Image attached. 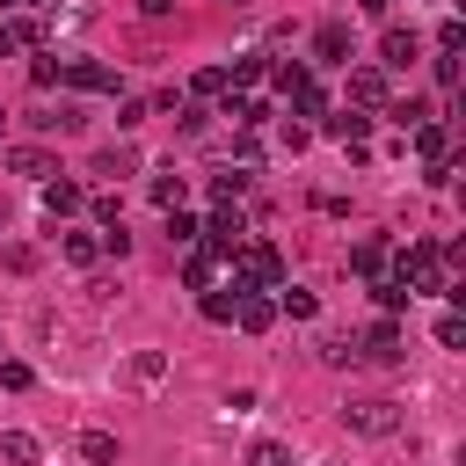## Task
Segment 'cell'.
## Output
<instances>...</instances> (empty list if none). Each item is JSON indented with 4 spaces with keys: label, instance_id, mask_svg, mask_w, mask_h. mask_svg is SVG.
Returning a JSON list of instances; mask_svg holds the SVG:
<instances>
[{
    "label": "cell",
    "instance_id": "obj_1",
    "mask_svg": "<svg viewBox=\"0 0 466 466\" xmlns=\"http://www.w3.org/2000/svg\"><path fill=\"white\" fill-rule=\"evenodd\" d=\"M226 269H233V277H226L233 291H277V284H284V255H277L269 240H240V248L226 255Z\"/></svg>",
    "mask_w": 466,
    "mask_h": 466
},
{
    "label": "cell",
    "instance_id": "obj_2",
    "mask_svg": "<svg viewBox=\"0 0 466 466\" xmlns=\"http://www.w3.org/2000/svg\"><path fill=\"white\" fill-rule=\"evenodd\" d=\"M393 269H400V284L415 299H444V255H437V240H408Z\"/></svg>",
    "mask_w": 466,
    "mask_h": 466
},
{
    "label": "cell",
    "instance_id": "obj_3",
    "mask_svg": "<svg viewBox=\"0 0 466 466\" xmlns=\"http://www.w3.org/2000/svg\"><path fill=\"white\" fill-rule=\"evenodd\" d=\"M357 357H371V364H400V357H408V335H400V320H393V313H379V320L357 335Z\"/></svg>",
    "mask_w": 466,
    "mask_h": 466
},
{
    "label": "cell",
    "instance_id": "obj_4",
    "mask_svg": "<svg viewBox=\"0 0 466 466\" xmlns=\"http://www.w3.org/2000/svg\"><path fill=\"white\" fill-rule=\"evenodd\" d=\"M342 430H357V437H393V430H400V408H393V400H350V408H342Z\"/></svg>",
    "mask_w": 466,
    "mask_h": 466
},
{
    "label": "cell",
    "instance_id": "obj_5",
    "mask_svg": "<svg viewBox=\"0 0 466 466\" xmlns=\"http://www.w3.org/2000/svg\"><path fill=\"white\" fill-rule=\"evenodd\" d=\"M58 80L66 87H80V95H116L124 80H116V66H95V58H66L58 66Z\"/></svg>",
    "mask_w": 466,
    "mask_h": 466
},
{
    "label": "cell",
    "instance_id": "obj_6",
    "mask_svg": "<svg viewBox=\"0 0 466 466\" xmlns=\"http://www.w3.org/2000/svg\"><path fill=\"white\" fill-rule=\"evenodd\" d=\"M218 269H226V248H211V240H189L182 284H189V291H211V284H218Z\"/></svg>",
    "mask_w": 466,
    "mask_h": 466
},
{
    "label": "cell",
    "instance_id": "obj_7",
    "mask_svg": "<svg viewBox=\"0 0 466 466\" xmlns=\"http://www.w3.org/2000/svg\"><path fill=\"white\" fill-rule=\"evenodd\" d=\"M422 58V36L415 29H400V22H386V36H379V66L386 73H400V66H415Z\"/></svg>",
    "mask_w": 466,
    "mask_h": 466
},
{
    "label": "cell",
    "instance_id": "obj_8",
    "mask_svg": "<svg viewBox=\"0 0 466 466\" xmlns=\"http://www.w3.org/2000/svg\"><path fill=\"white\" fill-rule=\"evenodd\" d=\"M393 87H386V66H357L350 73V109H386Z\"/></svg>",
    "mask_w": 466,
    "mask_h": 466
},
{
    "label": "cell",
    "instance_id": "obj_9",
    "mask_svg": "<svg viewBox=\"0 0 466 466\" xmlns=\"http://www.w3.org/2000/svg\"><path fill=\"white\" fill-rule=\"evenodd\" d=\"M233 320H240L248 335H269V328H277V299H269V291H240V299H233Z\"/></svg>",
    "mask_w": 466,
    "mask_h": 466
},
{
    "label": "cell",
    "instance_id": "obj_10",
    "mask_svg": "<svg viewBox=\"0 0 466 466\" xmlns=\"http://www.w3.org/2000/svg\"><path fill=\"white\" fill-rule=\"evenodd\" d=\"M218 116H226V124H240V131H255V124L269 116V102H262V95H240V87H226V95H218Z\"/></svg>",
    "mask_w": 466,
    "mask_h": 466
},
{
    "label": "cell",
    "instance_id": "obj_11",
    "mask_svg": "<svg viewBox=\"0 0 466 466\" xmlns=\"http://www.w3.org/2000/svg\"><path fill=\"white\" fill-rule=\"evenodd\" d=\"M320 131H328L335 146H350V153H357V146L371 138V116H364V109H335V116H320Z\"/></svg>",
    "mask_w": 466,
    "mask_h": 466
},
{
    "label": "cell",
    "instance_id": "obj_12",
    "mask_svg": "<svg viewBox=\"0 0 466 466\" xmlns=\"http://www.w3.org/2000/svg\"><path fill=\"white\" fill-rule=\"evenodd\" d=\"M415 153H422L430 167H451V160H459V153H451V131H444L437 116H422V124H415Z\"/></svg>",
    "mask_w": 466,
    "mask_h": 466
},
{
    "label": "cell",
    "instance_id": "obj_13",
    "mask_svg": "<svg viewBox=\"0 0 466 466\" xmlns=\"http://www.w3.org/2000/svg\"><path fill=\"white\" fill-rule=\"evenodd\" d=\"M313 58L320 66H350V22H320L313 29Z\"/></svg>",
    "mask_w": 466,
    "mask_h": 466
},
{
    "label": "cell",
    "instance_id": "obj_14",
    "mask_svg": "<svg viewBox=\"0 0 466 466\" xmlns=\"http://www.w3.org/2000/svg\"><path fill=\"white\" fill-rule=\"evenodd\" d=\"M284 109H291V116H328V87L306 73L299 87H284Z\"/></svg>",
    "mask_w": 466,
    "mask_h": 466
},
{
    "label": "cell",
    "instance_id": "obj_15",
    "mask_svg": "<svg viewBox=\"0 0 466 466\" xmlns=\"http://www.w3.org/2000/svg\"><path fill=\"white\" fill-rule=\"evenodd\" d=\"M386 262H393V240H379V233H364V240L350 248V269H357V277H379Z\"/></svg>",
    "mask_w": 466,
    "mask_h": 466
},
{
    "label": "cell",
    "instance_id": "obj_16",
    "mask_svg": "<svg viewBox=\"0 0 466 466\" xmlns=\"http://www.w3.org/2000/svg\"><path fill=\"white\" fill-rule=\"evenodd\" d=\"M7 167H15V175H29V182H51V175H58V160H51L44 146H15V153H7Z\"/></svg>",
    "mask_w": 466,
    "mask_h": 466
},
{
    "label": "cell",
    "instance_id": "obj_17",
    "mask_svg": "<svg viewBox=\"0 0 466 466\" xmlns=\"http://www.w3.org/2000/svg\"><path fill=\"white\" fill-rule=\"evenodd\" d=\"M58 255H66L73 269H95V262H102V233H58Z\"/></svg>",
    "mask_w": 466,
    "mask_h": 466
},
{
    "label": "cell",
    "instance_id": "obj_18",
    "mask_svg": "<svg viewBox=\"0 0 466 466\" xmlns=\"http://www.w3.org/2000/svg\"><path fill=\"white\" fill-rule=\"evenodd\" d=\"M36 189H44V211H51V218H73V211L87 204V197H80V182H36Z\"/></svg>",
    "mask_w": 466,
    "mask_h": 466
},
{
    "label": "cell",
    "instance_id": "obj_19",
    "mask_svg": "<svg viewBox=\"0 0 466 466\" xmlns=\"http://www.w3.org/2000/svg\"><path fill=\"white\" fill-rule=\"evenodd\" d=\"M371 299H379V313H400V306H408L415 291L400 284V269H379V277H371Z\"/></svg>",
    "mask_w": 466,
    "mask_h": 466
},
{
    "label": "cell",
    "instance_id": "obj_20",
    "mask_svg": "<svg viewBox=\"0 0 466 466\" xmlns=\"http://www.w3.org/2000/svg\"><path fill=\"white\" fill-rule=\"evenodd\" d=\"M269 299H277V313H291V320H313V313H320V299H313L306 284H277Z\"/></svg>",
    "mask_w": 466,
    "mask_h": 466
},
{
    "label": "cell",
    "instance_id": "obj_21",
    "mask_svg": "<svg viewBox=\"0 0 466 466\" xmlns=\"http://www.w3.org/2000/svg\"><path fill=\"white\" fill-rule=\"evenodd\" d=\"M95 175H109V182H116V175H138V153H131V146H102V153H95Z\"/></svg>",
    "mask_w": 466,
    "mask_h": 466
},
{
    "label": "cell",
    "instance_id": "obj_22",
    "mask_svg": "<svg viewBox=\"0 0 466 466\" xmlns=\"http://www.w3.org/2000/svg\"><path fill=\"white\" fill-rule=\"evenodd\" d=\"M36 451H44V444H36L29 430H7V437H0V459H7V466H36Z\"/></svg>",
    "mask_w": 466,
    "mask_h": 466
},
{
    "label": "cell",
    "instance_id": "obj_23",
    "mask_svg": "<svg viewBox=\"0 0 466 466\" xmlns=\"http://www.w3.org/2000/svg\"><path fill=\"white\" fill-rule=\"evenodd\" d=\"M313 350H320V364H335V371H342V364H357V335H320Z\"/></svg>",
    "mask_w": 466,
    "mask_h": 466
},
{
    "label": "cell",
    "instance_id": "obj_24",
    "mask_svg": "<svg viewBox=\"0 0 466 466\" xmlns=\"http://www.w3.org/2000/svg\"><path fill=\"white\" fill-rule=\"evenodd\" d=\"M160 379H167V357L160 350H138L131 357V386H160Z\"/></svg>",
    "mask_w": 466,
    "mask_h": 466
},
{
    "label": "cell",
    "instance_id": "obj_25",
    "mask_svg": "<svg viewBox=\"0 0 466 466\" xmlns=\"http://www.w3.org/2000/svg\"><path fill=\"white\" fill-rule=\"evenodd\" d=\"M80 459H87V466H109V459H116V437H109V430H80Z\"/></svg>",
    "mask_w": 466,
    "mask_h": 466
},
{
    "label": "cell",
    "instance_id": "obj_26",
    "mask_svg": "<svg viewBox=\"0 0 466 466\" xmlns=\"http://www.w3.org/2000/svg\"><path fill=\"white\" fill-rule=\"evenodd\" d=\"M146 197H153L160 211H175V204H182V175H175V167H167V175H153V182H146Z\"/></svg>",
    "mask_w": 466,
    "mask_h": 466
},
{
    "label": "cell",
    "instance_id": "obj_27",
    "mask_svg": "<svg viewBox=\"0 0 466 466\" xmlns=\"http://www.w3.org/2000/svg\"><path fill=\"white\" fill-rule=\"evenodd\" d=\"M248 466H291V444H277V437H255V444H248Z\"/></svg>",
    "mask_w": 466,
    "mask_h": 466
},
{
    "label": "cell",
    "instance_id": "obj_28",
    "mask_svg": "<svg viewBox=\"0 0 466 466\" xmlns=\"http://www.w3.org/2000/svg\"><path fill=\"white\" fill-rule=\"evenodd\" d=\"M386 116H393V124H400V131H415V124H422V116H437V109H430V102H415V95H408V102H386Z\"/></svg>",
    "mask_w": 466,
    "mask_h": 466
},
{
    "label": "cell",
    "instance_id": "obj_29",
    "mask_svg": "<svg viewBox=\"0 0 466 466\" xmlns=\"http://www.w3.org/2000/svg\"><path fill=\"white\" fill-rule=\"evenodd\" d=\"M240 189H248V167H226V175H211V197H218V204H240Z\"/></svg>",
    "mask_w": 466,
    "mask_h": 466
},
{
    "label": "cell",
    "instance_id": "obj_30",
    "mask_svg": "<svg viewBox=\"0 0 466 466\" xmlns=\"http://www.w3.org/2000/svg\"><path fill=\"white\" fill-rule=\"evenodd\" d=\"M167 240H175V248H189V240H204V226H197V218L175 204V211H167Z\"/></svg>",
    "mask_w": 466,
    "mask_h": 466
},
{
    "label": "cell",
    "instance_id": "obj_31",
    "mask_svg": "<svg viewBox=\"0 0 466 466\" xmlns=\"http://www.w3.org/2000/svg\"><path fill=\"white\" fill-rule=\"evenodd\" d=\"M233 299H240V291L226 284V291H204L197 306H204V320H218V328H226V320H233Z\"/></svg>",
    "mask_w": 466,
    "mask_h": 466
},
{
    "label": "cell",
    "instance_id": "obj_32",
    "mask_svg": "<svg viewBox=\"0 0 466 466\" xmlns=\"http://www.w3.org/2000/svg\"><path fill=\"white\" fill-rule=\"evenodd\" d=\"M0 386H7V393H29V386H36V371H29L22 357H7V364H0Z\"/></svg>",
    "mask_w": 466,
    "mask_h": 466
},
{
    "label": "cell",
    "instance_id": "obj_33",
    "mask_svg": "<svg viewBox=\"0 0 466 466\" xmlns=\"http://www.w3.org/2000/svg\"><path fill=\"white\" fill-rule=\"evenodd\" d=\"M437 51H466V22H459V15L437 22Z\"/></svg>",
    "mask_w": 466,
    "mask_h": 466
},
{
    "label": "cell",
    "instance_id": "obj_34",
    "mask_svg": "<svg viewBox=\"0 0 466 466\" xmlns=\"http://www.w3.org/2000/svg\"><path fill=\"white\" fill-rule=\"evenodd\" d=\"M58 66H66V58H51V51H36V58H29V80H36V87H58Z\"/></svg>",
    "mask_w": 466,
    "mask_h": 466
},
{
    "label": "cell",
    "instance_id": "obj_35",
    "mask_svg": "<svg viewBox=\"0 0 466 466\" xmlns=\"http://www.w3.org/2000/svg\"><path fill=\"white\" fill-rule=\"evenodd\" d=\"M430 73H437V87L451 95V87H459V51H437V58H430Z\"/></svg>",
    "mask_w": 466,
    "mask_h": 466
},
{
    "label": "cell",
    "instance_id": "obj_36",
    "mask_svg": "<svg viewBox=\"0 0 466 466\" xmlns=\"http://www.w3.org/2000/svg\"><path fill=\"white\" fill-rule=\"evenodd\" d=\"M226 87H233V80H226V66H204V73L189 80V95H226Z\"/></svg>",
    "mask_w": 466,
    "mask_h": 466
},
{
    "label": "cell",
    "instance_id": "obj_37",
    "mask_svg": "<svg viewBox=\"0 0 466 466\" xmlns=\"http://www.w3.org/2000/svg\"><path fill=\"white\" fill-rule=\"evenodd\" d=\"M153 116V102H116V131H138Z\"/></svg>",
    "mask_w": 466,
    "mask_h": 466
},
{
    "label": "cell",
    "instance_id": "obj_38",
    "mask_svg": "<svg viewBox=\"0 0 466 466\" xmlns=\"http://www.w3.org/2000/svg\"><path fill=\"white\" fill-rule=\"evenodd\" d=\"M437 342H444V350H466V320L444 313V320H437Z\"/></svg>",
    "mask_w": 466,
    "mask_h": 466
},
{
    "label": "cell",
    "instance_id": "obj_39",
    "mask_svg": "<svg viewBox=\"0 0 466 466\" xmlns=\"http://www.w3.org/2000/svg\"><path fill=\"white\" fill-rule=\"evenodd\" d=\"M175 124H182V131H189V138H197V131H204V124H211V116H204V109H197V102H182V109H175Z\"/></svg>",
    "mask_w": 466,
    "mask_h": 466
},
{
    "label": "cell",
    "instance_id": "obj_40",
    "mask_svg": "<svg viewBox=\"0 0 466 466\" xmlns=\"http://www.w3.org/2000/svg\"><path fill=\"white\" fill-rule=\"evenodd\" d=\"M95 226H124V204L116 197H95Z\"/></svg>",
    "mask_w": 466,
    "mask_h": 466
},
{
    "label": "cell",
    "instance_id": "obj_41",
    "mask_svg": "<svg viewBox=\"0 0 466 466\" xmlns=\"http://www.w3.org/2000/svg\"><path fill=\"white\" fill-rule=\"evenodd\" d=\"M167 7H175V0H138V15H153V22H160Z\"/></svg>",
    "mask_w": 466,
    "mask_h": 466
},
{
    "label": "cell",
    "instance_id": "obj_42",
    "mask_svg": "<svg viewBox=\"0 0 466 466\" xmlns=\"http://www.w3.org/2000/svg\"><path fill=\"white\" fill-rule=\"evenodd\" d=\"M15 51H22V44H15V29L0 22V58H15Z\"/></svg>",
    "mask_w": 466,
    "mask_h": 466
},
{
    "label": "cell",
    "instance_id": "obj_43",
    "mask_svg": "<svg viewBox=\"0 0 466 466\" xmlns=\"http://www.w3.org/2000/svg\"><path fill=\"white\" fill-rule=\"evenodd\" d=\"M386 7H393V0H364V15H386Z\"/></svg>",
    "mask_w": 466,
    "mask_h": 466
},
{
    "label": "cell",
    "instance_id": "obj_44",
    "mask_svg": "<svg viewBox=\"0 0 466 466\" xmlns=\"http://www.w3.org/2000/svg\"><path fill=\"white\" fill-rule=\"evenodd\" d=\"M22 7H51V0H22Z\"/></svg>",
    "mask_w": 466,
    "mask_h": 466
},
{
    "label": "cell",
    "instance_id": "obj_45",
    "mask_svg": "<svg viewBox=\"0 0 466 466\" xmlns=\"http://www.w3.org/2000/svg\"><path fill=\"white\" fill-rule=\"evenodd\" d=\"M226 7H255V0H226Z\"/></svg>",
    "mask_w": 466,
    "mask_h": 466
},
{
    "label": "cell",
    "instance_id": "obj_46",
    "mask_svg": "<svg viewBox=\"0 0 466 466\" xmlns=\"http://www.w3.org/2000/svg\"><path fill=\"white\" fill-rule=\"evenodd\" d=\"M0 226H7V204H0Z\"/></svg>",
    "mask_w": 466,
    "mask_h": 466
},
{
    "label": "cell",
    "instance_id": "obj_47",
    "mask_svg": "<svg viewBox=\"0 0 466 466\" xmlns=\"http://www.w3.org/2000/svg\"><path fill=\"white\" fill-rule=\"evenodd\" d=\"M0 124H7V109H0Z\"/></svg>",
    "mask_w": 466,
    "mask_h": 466
},
{
    "label": "cell",
    "instance_id": "obj_48",
    "mask_svg": "<svg viewBox=\"0 0 466 466\" xmlns=\"http://www.w3.org/2000/svg\"><path fill=\"white\" fill-rule=\"evenodd\" d=\"M0 7H7V0H0Z\"/></svg>",
    "mask_w": 466,
    "mask_h": 466
}]
</instances>
